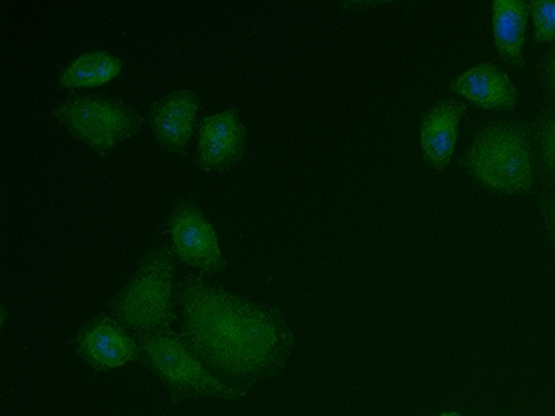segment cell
Masks as SVG:
<instances>
[{"mask_svg":"<svg viewBox=\"0 0 555 416\" xmlns=\"http://www.w3.org/2000/svg\"><path fill=\"white\" fill-rule=\"evenodd\" d=\"M182 338L210 375L247 394L259 380L278 377L294 349V329L282 309L268 308L188 274L176 290Z\"/></svg>","mask_w":555,"mask_h":416,"instance_id":"cell-1","label":"cell"},{"mask_svg":"<svg viewBox=\"0 0 555 416\" xmlns=\"http://www.w3.org/2000/svg\"><path fill=\"white\" fill-rule=\"evenodd\" d=\"M477 184L496 195H525L534 187L533 143L529 121H486L460 158Z\"/></svg>","mask_w":555,"mask_h":416,"instance_id":"cell-2","label":"cell"},{"mask_svg":"<svg viewBox=\"0 0 555 416\" xmlns=\"http://www.w3.org/2000/svg\"><path fill=\"white\" fill-rule=\"evenodd\" d=\"M176 251L169 245L153 247L139 262L135 273L108 303L112 317L134 334L170 328L178 314Z\"/></svg>","mask_w":555,"mask_h":416,"instance_id":"cell-3","label":"cell"},{"mask_svg":"<svg viewBox=\"0 0 555 416\" xmlns=\"http://www.w3.org/2000/svg\"><path fill=\"white\" fill-rule=\"evenodd\" d=\"M135 340L141 347V363L164 381L169 389L172 404L190 398L234 401L247 395L242 390L224 386L210 375L182 335L170 328L135 334Z\"/></svg>","mask_w":555,"mask_h":416,"instance_id":"cell-4","label":"cell"},{"mask_svg":"<svg viewBox=\"0 0 555 416\" xmlns=\"http://www.w3.org/2000/svg\"><path fill=\"white\" fill-rule=\"evenodd\" d=\"M51 115L69 134L89 144L101 156L109 155L120 139L134 134L144 123L134 106L100 92L72 94L52 109Z\"/></svg>","mask_w":555,"mask_h":416,"instance_id":"cell-5","label":"cell"},{"mask_svg":"<svg viewBox=\"0 0 555 416\" xmlns=\"http://www.w3.org/2000/svg\"><path fill=\"white\" fill-rule=\"evenodd\" d=\"M167 231L176 256L184 264L202 269V273H219L228 268L216 230L195 199H181L176 204L167 221Z\"/></svg>","mask_w":555,"mask_h":416,"instance_id":"cell-6","label":"cell"},{"mask_svg":"<svg viewBox=\"0 0 555 416\" xmlns=\"http://www.w3.org/2000/svg\"><path fill=\"white\" fill-rule=\"evenodd\" d=\"M77 352L98 372L117 368L129 361H141V347L126 326L108 314H98L78 329Z\"/></svg>","mask_w":555,"mask_h":416,"instance_id":"cell-7","label":"cell"},{"mask_svg":"<svg viewBox=\"0 0 555 416\" xmlns=\"http://www.w3.org/2000/svg\"><path fill=\"white\" fill-rule=\"evenodd\" d=\"M247 129L238 109L230 108L199 120V144L195 165L199 170H230L245 156Z\"/></svg>","mask_w":555,"mask_h":416,"instance_id":"cell-8","label":"cell"},{"mask_svg":"<svg viewBox=\"0 0 555 416\" xmlns=\"http://www.w3.org/2000/svg\"><path fill=\"white\" fill-rule=\"evenodd\" d=\"M198 108V94L190 89H179L164 95L162 100L153 101L146 120L156 143L169 152L186 155L188 141L195 129Z\"/></svg>","mask_w":555,"mask_h":416,"instance_id":"cell-9","label":"cell"},{"mask_svg":"<svg viewBox=\"0 0 555 416\" xmlns=\"http://www.w3.org/2000/svg\"><path fill=\"white\" fill-rule=\"evenodd\" d=\"M468 104L460 100H441L422 113L421 144L427 164L442 172L450 164L459 139L460 120L467 115Z\"/></svg>","mask_w":555,"mask_h":416,"instance_id":"cell-10","label":"cell"},{"mask_svg":"<svg viewBox=\"0 0 555 416\" xmlns=\"http://www.w3.org/2000/svg\"><path fill=\"white\" fill-rule=\"evenodd\" d=\"M450 89L490 112H511L516 108L519 100L511 77L490 61L467 69L450 83Z\"/></svg>","mask_w":555,"mask_h":416,"instance_id":"cell-11","label":"cell"},{"mask_svg":"<svg viewBox=\"0 0 555 416\" xmlns=\"http://www.w3.org/2000/svg\"><path fill=\"white\" fill-rule=\"evenodd\" d=\"M529 2L522 0H494V46L503 63L525 69L526 26H528Z\"/></svg>","mask_w":555,"mask_h":416,"instance_id":"cell-12","label":"cell"},{"mask_svg":"<svg viewBox=\"0 0 555 416\" xmlns=\"http://www.w3.org/2000/svg\"><path fill=\"white\" fill-rule=\"evenodd\" d=\"M533 143L534 182L542 195H555V108L546 104L542 113L529 121Z\"/></svg>","mask_w":555,"mask_h":416,"instance_id":"cell-13","label":"cell"},{"mask_svg":"<svg viewBox=\"0 0 555 416\" xmlns=\"http://www.w3.org/2000/svg\"><path fill=\"white\" fill-rule=\"evenodd\" d=\"M120 69L121 60L112 52H83L61 72L57 83L65 89L100 86V83L108 82L109 78L117 77Z\"/></svg>","mask_w":555,"mask_h":416,"instance_id":"cell-14","label":"cell"},{"mask_svg":"<svg viewBox=\"0 0 555 416\" xmlns=\"http://www.w3.org/2000/svg\"><path fill=\"white\" fill-rule=\"evenodd\" d=\"M529 14L534 22L537 43L555 42V0H533L529 2Z\"/></svg>","mask_w":555,"mask_h":416,"instance_id":"cell-15","label":"cell"},{"mask_svg":"<svg viewBox=\"0 0 555 416\" xmlns=\"http://www.w3.org/2000/svg\"><path fill=\"white\" fill-rule=\"evenodd\" d=\"M537 80L545 95L546 104L555 108V42L538 61Z\"/></svg>","mask_w":555,"mask_h":416,"instance_id":"cell-16","label":"cell"},{"mask_svg":"<svg viewBox=\"0 0 555 416\" xmlns=\"http://www.w3.org/2000/svg\"><path fill=\"white\" fill-rule=\"evenodd\" d=\"M538 208L545 222L546 236L555 248V195H542L538 199Z\"/></svg>","mask_w":555,"mask_h":416,"instance_id":"cell-17","label":"cell"},{"mask_svg":"<svg viewBox=\"0 0 555 416\" xmlns=\"http://www.w3.org/2000/svg\"><path fill=\"white\" fill-rule=\"evenodd\" d=\"M386 4V2H344V8H375V5Z\"/></svg>","mask_w":555,"mask_h":416,"instance_id":"cell-18","label":"cell"},{"mask_svg":"<svg viewBox=\"0 0 555 416\" xmlns=\"http://www.w3.org/2000/svg\"><path fill=\"white\" fill-rule=\"evenodd\" d=\"M5 320H8V309H5V306H2V326L5 325Z\"/></svg>","mask_w":555,"mask_h":416,"instance_id":"cell-19","label":"cell"},{"mask_svg":"<svg viewBox=\"0 0 555 416\" xmlns=\"http://www.w3.org/2000/svg\"><path fill=\"white\" fill-rule=\"evenodd\" d=\"M441 416H460L459 413H444V415Z\"/></svg>","mask_w":555,"mask_h":416,"instance_id":"cell-20","label":"cell"}]
</instances>
